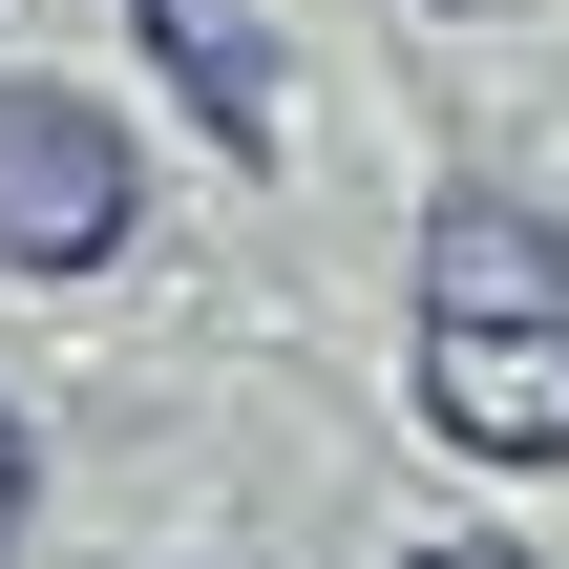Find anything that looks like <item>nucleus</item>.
<instances>
[{"label":"nucleus","mask_w":569,"mask_h":569,"mask_svg":"<svg viewBox=\"0 0 569 569\" xmlns=\"http://www.w3.org/2000/svg\"><path fill=\"white\" fill-rule=\"evenodd\" d=\"M148 232V148H127V106L106 84H0V274H106Z\"/></svg>","instance_id":"obj_1"},{"label":"nucleus","mask_w":569,"mask_h":569,"mask_svg":"<svg viewBox=\"0 0 569 569\" xmlns=\"http://www.w3.org/2000/svg\"><path fill=\"white\" fill-rule=\"evenodd\" d=\"M401 274H422V317H549L569 338V211H528V169H443Z\"/></svg>","instance_id":"obj_2"},{"label":"nucleus","mask_w":569,"mask_h":569,"mask_svg":"<svg viewBox=\"0 0 569 569\" xmlns=\"http://www.w3.org/2000/svg\"><path fill=\"white\" fill-rule=\"evenodd\" d=\"M422 422L465 443V465H569V338L549 317H422Z\"/></svg>","instance_id":"obj_3"},{"label":"nucleus","mask_w":569,"mask_h":569,"mask_svg":"<svg viewBox=\"0 0 569 569\" xmlns=\"http://www.w3.org/2000/svg\"><path fill=\"white\" fill-rule=\"evenodd\" d=\"M127 21H148V63L190 84L211 169H274V127H296V63H274V21H253V0H127Z\"/></svg>","instance_id":"obj_4"},{"label":"nucleus","mask_w":569,"mask_h":569,"mask_svg":"<svg viewBox=\"0 0 569 569\" xmlns=\"http://www.w3.org/2000/svg\"><path fill=\"white\" fill-rule=\"evenodd\" d=\"M21 528H42V443H21V401H0V569H21Z\"/></svg>","instance_id":"obj_5"},{"label":"nucleus","mask_w":569,"mask_h":569,"mask_svg":"<svg viewBox=\"0 0 569 569\" xmlns=\"http://www.w3.org/2000/svg\"><path fill=\"white\" fill-rule=\"evenodd\" d=\"M401 569H549V549H507V528H443V549H401Z\"/></svg>","instance_id":"obj_6"}]
</instances>
